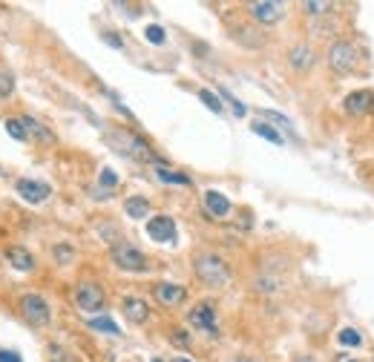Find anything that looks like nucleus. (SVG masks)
Masks as SVG:
<instances>
[{"label":"nucleus","mask_w":374,"mask_h":362,"mask_svg":"<svg viewBox=\"0 0 374 362\" xmlns=\"http://www.w3.org/2000/svg\"><path fill=\"white\" fill-rule=\"evenodd\" d=\"M196 276H199L207 287H222V285H227L230 271H227V264H225L222 256L204 253V256L196 259Z\"/></svg>","instance_id":"nucleus-1"},{"label":"nucleus","mask_w":374,"mask_h":362,"mask_svg":"<svg viewBox=\"0 0 374 362\" xmlns=\"http://www.w3.org/2000/svg\"><path fill=\"white\" fill-rule=\"evenodd\" d=\"M357 63V50L348 40H334L329 46V66L334 75H348Z\"/></svg>","instance_id":"nucleus-2"},{"label":"nucleus","mask_w":374,"mask_h":362,"mask_svg":"<svg viewBox=\"0 0 374 362\" xmlns=\"http://www.w3.org/2000/svg\"><path fill=\"white\" fill-rule=\"evenodd\" d=\"M20 313H23V319H27L32 328L50 325V305H46V299L38 296V294H27L20 299Z\"/></svg>","instance_id":"nucleus-3"},{"label":"nucleus","mask_w":374,"mask_h":362,"mask_svg":"<svg viewBox=\"0 0 374 362\" xmlns=\"http://www.w3.org/2000/svg\"><path fill=\"white\" fill-rule=\"evenodd\" d=\"M112 262L119 264L121 271H130V273H144L147 271V256L142 250H135L133 245H115L112 248Z\"/></svg>","instance_id":"nucleus-4"},{"label":"nucleus","mask_w":374,"mask_h":362,"mask_svg":"<svg viewBox=\"0 0 374 362\" xmlns=\"http://www.w3.org/2000/svg\"><path fill=\"white\" fill-rule=\"evenodd\" d=\"M75 299H78V308L81 310H87V313H96V310H101L104 308V291H101V285H96V282H81L78 287H75Z\"/></svg>","instance_id":"nucleus-5"},{"label":"nucleus","mask_w":374,"mask_h":362,"mask_svg":"<svg viewBox=\"0 0 374 362\" xmlns=\"http://www.w3.org/2000/svg\"><path fill=\"white\" fill-rule=\"evenodd\" d=\"M248 12L260 23H276L285 15V3H279V0H253V3H248Z\"/></svg>","instance_id":"nucleus-6"},{"label":"nucleus","mask_w":374,"mask_h":362,"mask_svg":"<svg viewBox=\"0 0 374 362\" xmlns=\"http://www.w3.org/2000/svg\"><path fill=\"white\" fill-rule=\"evenodd\" d=\"M15 190L20 193V199L23 202H29V204H40V202H46L50 199V184H43V181H35V179H20L17 184H15Z\"/></svg>","instance_id":"nucleus-7"},{"label":"nucleus","mask_w":374,"mask_h":362,"mask_svg":"<svg viewBox=\"0 0 374 362\" xmlns=\"http://www.w3.org/2000/svg\"><path fill=\"white\" fill-rule=\"evenodd\" d=\"M348 115H368L374 112V92L371 89H357V92H348L345 101H343Z\"/></svg>","instance_id":"nucleus-8"},{"label":"nucleus","mask_w":374,"mask_h":362,"mask_svg":"<svg viewBox=\"0 0 374 362\" xmlns=\"http://www.w3.org/2000/svg\"><path fill=\"white\" fill-rule=\"evenodd\" d=\"M112 138L124 144L121 153H127V156H133V158H138V161H156L153 150L147 147V144H144L142 138H135V135H130V133H115Z\"/></svg>","instance_id":"nucleus-9"},{"label":"nucleus","mask_w":374,"mask_h":362,"mask_svg":"<svg viewBox=\"0 0 374 362\" xmlns=\"http://www.w3.org/2000/svg\"><path fill=\"white\" fill-rule=\"evenodd\" d=\"M190 325L199 328V331H207V333H216V308L210 302H199L193 310H190Z\"/></svg>","instance_id":"nucleus-10"},{"label":"nucleus","mask_w":374,"mask_h":362,"mask_svg":"<svg viewBox=\"0 0 374 362\" xmlns=\"http://www.w3.org/2000/svg\"><path fill=\"white\" fill-rule=\"evenodd\" d=\"M153 294H156V302H161L165 308H176V305H181L187 299V291L176 282H158L153 287Z\"/></svg>","instance_id":"nucleus-11"},{"label":"nucleus","mask_w":374,"mask_h":362,"mask_svg":"<svg viewBox=\"0 0 374 362\" xmlns=\"http://www.w3.org/2000/svg\"><path fill=\"white\" fill-rule=\"evenodd\" d=\"M147 233L156 241H173L176 239V222L170 219V216H153V219L147 222Z\"/></svg>","instance_id":"nucleus-12"},{"label":"nucleus","mask_w":374,"mask_h":362,"mask_svg":"<svg viewBox=\"0 0 374 362\" xmlns=\"http://www.w3.org/2000/svg\"><path fill=\"white\" fill-rule=\"evenodd\" d=\"M121 308H124V317H127L133 325H144V322L150 319V308H147V302H144V299H138V296H127Z\"/></svg>","instance_id":"nucleus-13"},{"label":"nucleus","mask_w":374,"mask_h":362,"mask_svg":"<svg viewBox=\"0 0 374 362\" xmlns=\"http://www.w3.org/2000/svg\"><path fill=\"white\" fill-rule=\"evenodd\" d=\"M20 124H23V130H27V138H32V141H38V144H52V141H55V133H52L50 127H43L40 121H35L32 115L20 118Z\"/></svg>","instance_id":"nucleus-14"},{"label":"nucleus","mask_w":374,"mask_h":362,"mask_svg":"<svg viewBox=\"0 0 374 362\" xmlns=\"http://www.w3.org/2000/svg\"><path fill=\"white\" fill-rule=\"evenodd\" d=\"M204 210L214 216V219H225V216L230 213V202L222 196V193L207 190V193H204Z\"/></svg>","instance_id":"nucleus-15"},{"label":"nucleus","mask_w":374,"mask_h":362,"mask_svg":"<svg viewBox=\"0 0 374 362\" xmlns=\"http://www.w3.org/2000/svg\"><path fill=\"white\" fill-rule=\"evenodd\" d=\"M6 259L12 262V268H17L20 273H29L35 268V256L27 250V248H20V245H12L6 250Z\"/></svg>","instance_id":"nucleus-16"},{"label":"nucleus","mask_w":374,"mask_h":362,"mask_svg":"<svg viewBox=\"0 0 374 362\" xmlns=\"http://www.w3.org/2000/svg\"><path fill=\"white\" fill-rule=\"evenodd\" d=\"M124 210H127L130 219H144V216H150V202L142 196H133L124 202Z\"/></svg>","instance_id":"nucleus-17"},{"label":"nucleus","mask_w":374,"mask_h":362,"mask_svg":"<svg viewBox=\"0 0 374 362\" xmlns=\"http://www.w3.org/2000/svg\"><path fill=\"white\" fill-rule=\"evenodd\" d=\"M291 63H294V69H308L311 63H314V52H311V46H294L291 50Z\"/></svg>","instance_id":"nucleus-18"},{"label":"nucleus","mask_w":374,"mask_h":362,"mask_svg":"<svg viewBox=\"0 0 374 362\" xmlns=\"http://www.w3.org/2000/svg\"><path fill=\"white\" fill-rule=\"evenodd\" d=\"M250 130H253L256 135H262V138H268L271 144H285V138H283V135H279V133H276L274 127H268V124H262V121H256V124H253Z\"/></svg>","instance_id":"nucleus-19"},{"label":"nucleus","mask_w":374,"mask_h":362,"mask_svg":"<svg viewBox=\"0 0 374 362\" xmlns=\"http://www.w3.org/2000/svg\"><path fill=\"white\" fill-rule=\"evenodd\" d=\"M337 340H340V345H345V348H357V345H363V336H360L354 328H343V331L337 333Z\"/></svg>","instance_id":"nucleus-20"},{"label":"nucleus","mask_w":374,"mask_h":362,"mask_svg":"<svg viewBox=\"0 0 374 362\" xmlns=\"http://www.w3.org/2000/svg\"><path fill=\"white\" fill-rule=\"evenodd\" d=\"M89 328L92 331H101V333H121L119 325H115L110 317H98V319H89Z\"/></svg>","instance_id":"nucleus-21"},{"label":"nucleus","mask_w":374,"mask_h":362,"mask_svg":"<svg viewBox=\"0 0 374 362\" xmlns=\"http://www.w3.org/2000/svg\"><path fill=\"white\" fill-rule=\"evenodd\" d=\"M15 92V75L9 69H0V98H9Z\"/></svg>","instance_id":"nucleus-22"},{"label":"nucleus","mask_w":374,"mask_h":362,"mask_svg":"<svg viewBox=\"0 0 374 362\" xmlns=\"http://www.w3.org/2000/svg\"><path fill=\"white\" fill-rule=\"evenodd\" d=\"M302 9H306L308 15H325L329 9H334V3H329V0H306Z\"/></svg>","instance_id":"nucleus-23"},{"label":"nucleus","mask_w":374,"mask_h":362,"mask_svg":"<svg viewBox=\"0 0 374 362\" xmlns=\"http://www.w3.org/2000/svg\"><path fill=\"white\" fill-rule=\"evenodd\" d=\"M199 98H202V104H204L210 112H222V101L216 98V92H210V89H199Z\"/></svg>","instance_id":"nucleus-24"},{"label":"nucleus","mask_w":374,"mask_h":362,"mask_svg":"<svg viewBox=\"0 0 374 362\" xmlns=\"http://www.w3.org/2000/svg\"><path fill=\"white\" fill-rule=\"evenodd\" d=\"M158 179L161 181H170V184H190V179L187 176H181V173H173V170H167V167H158Z\"/></svg>","instance_id":"nucleus-25"},{"label":"nucleus","mask_w":374,"mask_h":362,"mask_svg":"<svg viewBox=\"0 0 374 362\" xmlns=\"http://www.w3.org/2000/svg\"><path fill=\"white\" fill-rule=\"evenodd\" d=\"M6 133H9L15 141H27V130H23L20 118H9V121H6Z\"/></svg>","instance_id":"nucleus-26"},{"label":"nucleus","mask_w":374,"mask_h":362,"mask_svg":"<svg viewBox=\"0 0 374 362\" xmlns=\"http://www.w3.org/2000/svg\"><path fill=\"white\" fill-rule=\"evenodd\" d=\"M260 115H262L265 121H274V124H276L279 130H288V133H291V121H288L285 115H279V112H271V110H262Z\"/></svg>","instance_id":"nucleus-27"},{"label":"nucleus","mask_w":374,"mask_h":362,"mask_svg":"<svg viewBox=\"0 0 374 362\" xmlns=\"http://www.w3.org/2000/svg\"><path fill=\"white\" fill-rule=\"evenodd\" d=\"M73 259H75V250L69 248V245H58V248H55V262H61V264H69Z\"/></svg>","instance_id":"nucleus-28"},{"label":"nucleus","mask_w":374,"mask_h":362,"mask_svg":"<svg viewBox=\"0 0 374 362\" xmlns=\"http://www.w3.org/2000/svg\"><path fill=\"white\" fill-rule=\"evenodd\" d=\"M144 38H147L150 43H165V29L156 27V23H153V27H147V29H144Z\"/></svg>","instance_id":"nucleus-29"},{"label":"nucleus","mask_w":374,"mask_h":362,"mask_svg":"<svg viewBox=\"0 0 374 362\" xmlns=\"http://www.w3.org/2000/svg\"><path fill=\"white\" fill-rule=\"evenodd\" d=\"M222 98H227V101H230V107H233V112H237V115H245V107H242L237 98H233L230 92H225V89H222Z\"/></svg>","instance_id":"nucleus-30"},{"label":"nucleus","mask_w":374,"mask_h":362,"mask_svg":"<svg viewBox=\"0 0 374 362\" xmlns=\"http://www.w3.org/2000/svg\"><path fill=\"white\" fill-rule=\"evenodd\" d=\"M101 184H104V187H115V184H119V176H115L112 170H104V173H101Z\"/></svg>","instance_id":"nucleus-31"},{"label":"nucleus","mask_w":374,"mask_h":362,"mask_svg":"<svg viewBox=\"0 0 374 362\" xmlns=\"http://www.w3.org/2000/svg\"><path fill=\"white\" fill-rule=\"evenodd\" d=\"M50 362H73V356H69L63 348H52V359Z\"/></svg>","instance_id":"nucleus-32"},{"label":"nucleus","mask_w":374,"mask_h":362,"mask_svg":"<svg viewBox=\"0 0 374 362\" xmlns=\"http://www.w3.org/2000/svg\"><path fill=\"white\" fill-rule=\"evenodd\" d=\"M101 38H104L110 46H115V50H121V46H124V43H121V38H119V35H112V32H104Z\"/></svg>","instance_id":"nucleus-33"},{"label":"nucleus","mask_w":374,"mask_h":362,"mask_svg":"<svg viewBox=\"0 0 374 362\" xmlns=\"http://www.w3.org/2000/svg\"><path fill=\"white\" fill-rule=\"evenodd\" d=\"M0 362H20V356L15 351H0Z\"/></svg>","instance_id":"nucleus-34"},{"label":"nucleus","mask_w":374,"mask_h":362,"mask_svg":"<svg viewBox=\"0 0 374 362\" xmlns=\"http://www.w3.org/2000/svg\"><path fill=\"white\" fill-rule=\"evenodd\" d=\"M173 342H176V345H187V336H184L181 331H176V333H173Z\"/></svg>","instance_id":"nucleus-35"},{"label":"nucleus","mask_w":374,"mask_h":362,"mask_svg":"<svg viewBox=\"0 0 374 362\" xmlns=\"http://www.w3.org/2000/svg\"><path fill=\"white\" fill-rule=\"evenodd\" d=\"M337 362H357L354 356H348V354H343V356H337Z\"/></svg>","instance_id":"nucleus-36"},{"label":"nucleus","mask_w":374,"mask_h":362,"mask_svg":"<svg viewBox=\"0 0 374 362\" xmlns=\"http://www.w3.org/2000/svg\"><path fill=\"white\" fill-rule=\"evenodd\" d=\"M297 362H314V359H311V356H299Z\"/></svg>","instance_id":"nucleus-37"},{"label":"nucleus","mask_w":374,"mask_h":362,"mask_svg":"<svg viewBox=\"0 0 374 362\" xmlns=\"http://www.w3.org/2000/svg\"><path fill=\"white\" fill-rule=\"evenodd\" d=\"M173 362H190V359H184V356H176V359H173Z\"/></svg>","instance_id":"nucleus-38"}]
</instances>
